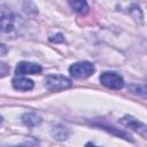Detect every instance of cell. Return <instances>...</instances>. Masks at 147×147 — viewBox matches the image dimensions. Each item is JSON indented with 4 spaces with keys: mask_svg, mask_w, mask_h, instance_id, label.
<instances>
[{
    "mask_svg": "<svg viewBox=\"0 0 147 147\" xmlns=\"http://www.w3.org/2000/svg\"><path fill=\"white\" fill-rule=\"evenodd\" d=\"M68 3L78 14H86L88 11V5L86 0H68Z\"/></svg>",
    "mask_w": 147,
    "mask_h": 147,
    "instance_id": "10",
    "label": "cell"
},
{
    "mask_svg": "<svg viewBox=\"0 0 147 147\" xmlns=\"http://www.w3.org/2000/svg\"><path fill=\"white\" fill-rule=\"evenodd\" d=\"M100 126H101L102 129H105L106 131L110 132V133H114V134H116V136H118V137H121V138H124V139H126V140H131V141H132L131 136H130L129 133L124 132V131H121L119 129H116V127H114V126H107V125H100Z\"/></svg>",
    "mask_w": 147,
    "mask_h": 147,
    "instance_id": "11",
    "label": "cell"
},
{
    "mask_svg": "<svg viewBox=\"0 0 147 147\" xmlns=\"http://www.w3.org/2000/svg\"><path fill=\"white\" fill-rule=\"evenodd\" d=\"M2 121H3V118H2V116H1V115H0V125H1V124H2Z\"/></svg>",
    "mask_w": 147,
    "mask_h": 147,
    "instance_id": "15",
    "label": "cell"
},
{
    "mask_svg": "<svg viewBox=\"0 0 147 147\" xmlns=\"http://www.w3.org/2000/svg\"><path fill=\"white\" fill-rule=\"evenodd\" d=\"M7 53H8V48H7V46L3 45V44H0V56L6 55Z\"/></svg>",
    "mask_w": 147,
    "mask_h": 147,
    "instance_id": "14",
    "label": "cell"
},
{
    "mask_svg": "<svg viewBox=\"0 0 147 147\" xmlns=\"http://www.w3.org/2000/svg\"><path fill=\"white\" fill-rule=\"evenodd\" d=\"M13 87L17 91H31L33 88V82L25 77H16L11 80Z\"/></svg>",
    "mask_w": 147,
    "mask_h": 147,
    "instance_id": "7",
    "label": "cell"
},
{
    "mask_svg": "<svg viewBox=\"0 0 147 147\" xmlns=\"http://www.w3.org/2000/svg\"><path fill=\"white\" fill-rule=\"evenodd\" d=\"M22 123L28 127H34L41 123V117L37 113H24L21 117Z\"/></svg>",
    "mask_w": 147,
    "mask_h": 147,
    "instance_id": "8",
    "label": "cell"
},
{
    "mask_svg": "<svg viewBox=\"0 0 147 147\" xmlns=\"http://www.w3.org/2000/svg\"><path fill=\"white\" fill-rule=\"evenodd\" d=\"M100 83L111 90H121L124 86V79L116 72L106 71L100 76Z\"/></svg>",
    "mask_w": 147,
    "mask_h": 147,
    "instance_id": "3",
    "label": "cell"
},
{
    "mask_svg": "<svg viewBox=\"0 0 147 147\" xmlns=\"http://www.w3.org/2000/svg\"><path fill=\"white\" fill-rule=\"evenodd\" d=\"M9 70H10V68H9L8 64H6L3 62H0V78L7 76L9 74Z\"/></svg>",
    "mask_w": 147,
    "mask_h": 147,
    "instance_id": "12",
    "label": "cell"
},
{
    "mask_svg": "<svg viewBox=\"0 0 147 147\" xmlns=\"http://www.w3.org/2000/svg\"><path fill=\"white\" fill-rule=\"evenodd\" d=\"M49 40H51L52 42L60 44V42H63V41H64V37H63V34L57 33V34H55V36H52V37L49 38Z\"/></svg>",
    "mask_w": 147,
    "mask_h": 147,
    "instance_id": "13",
    "label": "cell"
},
{
    "mask_svg": "<svg viewBox=\"0 0 147 147\" xmlns=\"http://www.w3.org/2000/svg\"><path fill=\"white\" fill-rule=\"evenodd\" d=\"M42 70V68L39 64L36 63H31V62H26V61H22L17 64L16 69H15V74L18 76L22 75H36V74H40Z\"/></svg>",
    "mask_w": 147,
    "mask_h": 147,
    "instance_id": "5",
    "label": "cell"
},
{
    "mask_svg": "<svg viewBox=\"0 0 147 147\" xmlns=\"http://www.w3.org/2000/svg\"><path fill=\"white\" fill-rule=\"evenodd\" d=\"M51 134H52V137H53L54 139L62 141V140H65V139L68 138V136H69V130H68L64 125L57 124V125L53 126V129H52V131H51Z\"/></svg>",
    "mask_w": 147,
    "mask_h": 147,
    "instance_id": "9",
    "label": "cell"
},
{
    "mask_svg": "<svg viewBox=\"0 0 147 147\" xmlns=\"http://www.w3.org/2000/svg\"><path fill=\"white\" fill-rule=\"evenodd\" d=\"M95 71L94 65L91 62L84 61V62H77L70 65L69 68V72L74 78H78V79H84L87 78L90 76L93 75V72Z\"/></svg>",
    "mask_w": 147,
    "mask_h": 147,
    "instance_id": "2",
    "label": "cell"
},
{
    "mask_svg": "<svg viewBox=\"0 0 147 147\" xmlns=\"http://www.w3.org/2000/svg\"><path fill=\"white\" fill-rule=\"evenodd\" d=\"M15 30V17L13 15H3L0 17V36H7Z\"/></svg>",
    "mask_w": 147,
    "mask_h": 147,
    "instance_id": "6",
    "label": "cell"
},
{
    "mask_svg": "<svg viewBox=\"0 0 147 147\" xmlns=\"http://www.w3.org/2000/svg\"><path fill=\"white\" fill-rule=\"evenodd\" d=\"M72 83L69 78L61 75H49L45 78V86L51 92H57L71 87Z\"/></svg>",
    "mask_w": 147,
    "mask_h": 147,
    "instance_id": "1",
    "label": "cell"
},
{
    "mask_svg": "<svg viewBox=\"0 0 147 147\" xmlns=\"http://www.w3.org/2000/svg\"><path fill=\"white\" fill-rule=\"evenodd\" d=\"M119 123L123 124L124 126H126V127H129V129H131V130L138 132V133L141 134L142 137H146V134H147V126H146L142 122L136 119V118L132 117V116H129V115L124 116L123 118L119 119Z\"/></svg>",
    "mask_w": 147,
    "mask_h": 147,
    "instance_id": "4",
    "label": "cell"
}]
</instances>
